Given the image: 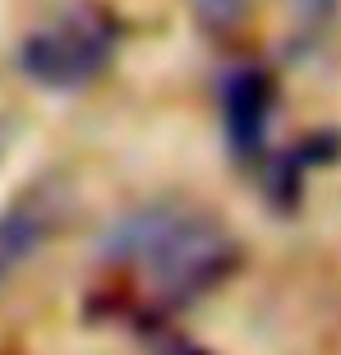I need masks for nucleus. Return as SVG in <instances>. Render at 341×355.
<instances>
[{
	"label": "nucleus",
	"mask_w": 341,
	"mask_h": 355,
	"mask_svg": "<svg viewBox=\"0 0 341 355\" xmlns=\"http://www.w3.org/2000/svg\"><path fill=\"white\" fill-rule=\"evenodd\" d=\"M102 259L134 268L161 300L189 304L236 272L240 250L212 217L157 203V208H139L120 217L116 226H106Z\"/></svg>",
	"instance_id": "f257e3e1"
},
{
	"label": "nucleus",
	"mask_w": 341,
	"mask_h": 355,
	"mask_svg": "<svg viewBox=\"0 0 341 355\" xmlns=\"http://www.w3.org/2000/svg\"><path fill=\"white\" fill-rule=\"evenodd\" d=\"M116 51V24L102 10H65L60 19L28 33L19 65L42 88H83L106 69Z\"/></svg>",
	"instance_id": "f03ea898"
},
{
	"label": "nucleus",
	"mask_w": 341,
	"mask_h": 355,
	"mask_svg": "<svg viewBox=\"0 0 341 355\" xmlns=\"http://www.w3.org/2000/svg\"><path fill=\"white\" fill-rule=\"evenodd\" d=\"M222 130L236 162H259L272 130V79L259 65H236L222 79Z\"/></svg>",
	"instance_id": "7ed1b4c3"
},
{
	"label": "nucleus",
	"mask_w": 341,
	"mask_h": 355,
	"mask_svg": "<svg viewBox=\"0 0 341 355\" xmlns=\"http://www.w3.org/2000/svg\"><path fill=\"white\" fill-rule=\"evenodd\" d=\"M55 222H60V203L51 189H33L19 203H10V212L0 217V282L51 240Z\"/></svg>",
	"instance_id": "20e7f679"
},
{
	"label": "nucleus",
	"mask_w": 341,
	"mask_h": 355,
	"mask_svg": "<svg viewBox=\"0 0 341 355\" xmlns=\"http://www.w3.org/2000/svg\"><path fill=\"white\" fill-rule=\"evenodd\" d=\"M194 14L212 33H231V28H240V19H245V0H194Z\"/></svg>",
	"instance_id": "39448f33"
},
{
	"label": "nucleus",
	"mask_w": 341,
	"mask_h": 355,
	"mask_svg": "<svg viewBox=\"0 0 341 355\" xmlns=\"http://www.w3.org/2000/svg\"><path fill=\"white\" fill-rule=\"evenodd\" d=\"M300 5H304L309 14H328V10H332V0H300Z\"/></svg>",
	"instance_id": "423d86ee"
}]
</instances>
